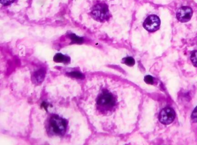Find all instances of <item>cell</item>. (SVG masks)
<instances>
[{
  "label": "cell",
  "instance_id": "obj_1",
  "mask_svg": "<svg viewBox=\"0 0 197 145\" xmlns=\"http://www.w3.org/2000/svg\"><path fill=\"white\" fill-rule=\"evenodd\" d=\"M78 97L45 90L32 108L29 137L38 145H86L93 135Z\"/></svg>",
  "mask_w": 197,
  "mask_h": 145
},
{
  "label": "cell",
  "instance_id": "obj_2",
  "mask_svg": "<svg viewBox=\"0 0 197 145\" xmlns=\"http://www.w3.org/2000/svg\"><path fill=\"white\" fill-rule=\"evenodd\" d=\"M77 102L94 133H119L125 99L118 82L108 76L90 77L82 87Z\"/></svg>",
  "mask_w": 197,
  "mask_h": 145
},
{
  "label": "cell",
  "instance_id": "obj_3",
  "mask_svg": "<svg viewBox=\"0 0 197 145\" xmlns=\"http://www.w3.org/2000/svg\"><path fill=\"white\" fill-rule=\"evenodd\" d=\"M69 0H31L30 13L33 19L53 17L61 11Z\"/></svg>",
  "mask_w": 197,
  "mask_h": 145
},
{
  "label": "cell",
  "instance_id": "obj_4",
  "mask_svg": "<svg viewBox=\"0 0 197 145\" xmlns=\"http://www.w3.org/2000/svg\"><path fill=\"white\" fill-rule=\"evenodd\" d=\"M28 0H0L2 8L12 13H20L28 7Z\"/></svg>",
  "mask_w": 197,
  "mask_h": 145
},
{
  "label": "cell",
  "instance_id": "obj_5",
  "mask_svg": "<svg viewBox=\"0 0 197 145\" xmlns=\"http://www.w3.org/2000/svg\"><path fill=\"white\" fill-rule=\"evenodd\" d=\"M176 117V113L171 108H165L161 110L159 114L158 119L162 124L168 125L171 124Z\"/></svg>",
  "mask_w": 197,
  "mask_h": 145
},
{
  "label": "cell",
  "instance_id": "obj_6",
  "mask_svg": "<svg viewBox=\"0 0 197 145\" xmlns=\"http://www.w3.org/2000/svg\"><path fill=\"white\" fill-rule=\"evenodd\" d=\"M145 29L149 32L156 31L160 28V20L156 15H150L145 20L143 23Z\"/></svg>",
  "mask_w": 197,
  "mask_h": 145
},
{
  "label": "cell",
  "instance_id": "obj_7",
  "mask_svg": "<svg viewBox=\"0 0 197 145\" xmlns=\"http://www.w3.org/2000/svg\"><path fill=\"white\" fill-rule=\"evenodd\" d=\"M193 16V11L190 7H183L179 8L176 13L177 20L182 23L189 21Z\"/></svg>",
  "mask_w": 197,
  "mask_h": 145
},
{
  "label": "cell",
  "instance_id": "obj_8",
  "mask_svg": "<svg viewBox=\"0 0 197 145\" xmlns=\"http://www.w3.org/2000/svg\"><path fill=\"white\" fill-rule=\"evenodd\" d=\"M191 60L193 64L197 67V50L194 51L191 56Z\"/></svg>",
  "mask_w": 197,
  "mask_h": 145
},
{
  "label": "cell",
  "instance_id": "obj_9",
  "mask_svg": "<svg viewBox=\"0 0 197 145\" xmlns=\"http://www.w3.org/2000/svg\"><path fill=\"white\" fill-rule=\"evenodd\" d=\"M125 63L129 66H133L135 64V60L132 57H127L125 59Z\"/></svg>",
  "mask_w": 197,
  "mask_h": 145
},
{
  "label": "cell",
  "instance_id": "obj_10",
  "mask_svg": "<svg viewBox=\"0 0 197 145\" xmlns=\"http://www.w3.org/2000/svg\"><path fill=\"white\" fill-rule=\"evenodd\" d=\"M191 119L193 123H197V106L194 109L191 114Z\"/></svg>",
  "mask_w": 197,
  "mask_h": 145
},
{
  "label": "cell",
  "instance_id": "obj_11",
  "mask_svg": "<svg viewBox=\"0 0 197 145\" xmlns=\"http://www.w3.org/2000/svg\"><path fill=\"white\" fill-rule=\"evenodd\" d=\"M145 82L149 85H152L154 82V79H153V77L150 75H148L146 77H145Z\"/></svg>",
  "mask_w": 197,
  "mask_h": 145
}]
</instances>
